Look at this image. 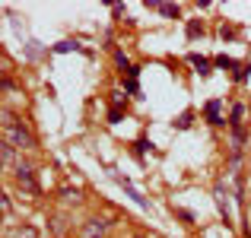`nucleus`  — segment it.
<instances>
[{
  "mask_svg": "<svg viewBox=\"0 0 251 238\" xmlns=\"http://www.w3.org/2000/svg\"><path fill=\"white\" fill-rule=\"evenodd\" d=\"M3 140L10 143L16 153H19V149H35V146H38L32 127H29V124H25L19 115H10V121L3 124Z\"/></svg>",
  "mask_w": 251,
  "mask_h": 238,
  "instance_id": "obj_1",
  "label": "nucleus"
},
{
  "mask_svg": "<svg viewBox=\"0 0 251 238\" xmlns=\"http://www.w3.org/2000/svg\"><path fill=\"white\" fill-rule=\"evenodd\" d=\"M13 181H16V188L23 190L25 197H42V188H38V178H35V168H32V162H25V159H19L16 165H13Z\"/></svg>",
  "mask_w": 251,
  "mask_h": 238,
  "instance_id": "obj_2",
  "label": "nucleus"
},
{
  "mask_svg": "<svg viewBox=\"0 0 251 238\" xmlns=\"http://www.w3.org/2000/svg\"><path fill=\"white\" fill-rule=\"evenodd\" d=\"M111 229L108 219H99V216H92V219H86L80 226V232H76V238H105Z\"/></svg>",
  "mask_w": 251,
  "mask_h": 238,
  "instance_id": "obj_3",
  "label": "nucleus"
},
{
  "mask_svg": "<svg viewBox=\"0 0 251 238\" xmlns=\"http://www.w3.org/2000/svg\"><path fill=\"white\" fill-rule=\"evenodd\" d=\"M57 200L64 207H80L83 203V190L80 188H57Z\"/></svg>",
  "mask_w": 251,
  "mask_h": 238,
  "instance_id": "obj_4",
  "label": "nucleus"
},
{
  "mask_svg": "<svg viewBox=\"0 0 251 238\" xmlns=\"http://www.w3.org/2000/svg\"><path fill=\"white\" fill-rule=\"evenodd\" d=\"M16 162H19V159H16V149H13L10 143L0 137V171H3L6 165H16Z\"/></svg>",
  "mask_w": 251,
  "mask_h": 238,
  "instance_id": "obj_5",
  "label": "nucleus"
},
{
  "mask_svg": "<svg viewBox=\"0 0 251 238\" xmlns=\"http://www.w3.org/2000/svg\"><path fill=\"white\" fill-rule=\"evenodd\" d=\"M6 238H38V229L29 226V222H19V226H13L6 232Z\"/></svg>",
  "mask_w": 251,
  "mask_h": 238,
  "instance_id": "obj_6",
  "label": "nucleus"
},
{
  "mask_svg": "<svg viewBox=\"0 0 251 238\" xmlns=\"http://www.w3.org/2000/svg\"><path fill=\"white\" fill-rule=\"evenodd\" d=\"M67 232H70V226H67V216H51V235L54 238H67Z\"/></svg>",
  "mask_w": 251,
  "mask_h": 238,
  "instance_id": "obj_7",
  "label": "nucleus"
},
{
  "mask_svg": "<svg viewBox=\"0 0 251 238\" xmlns=\"http://www.w3.org/2000/svg\"><path fill=\"white\" fill-rule=\"evenodd\" d=\"M229 127H232V153H242V146L248 143L245 127H242V124H229Z\"/></svg>",
  "mask_w": 251,
  "mask_h": 238,
  "instance_id": "obj_8",
  "label": "nucleus"
},
{
  "mask_svg": "<svg viewBox=\"0 0 251 238\" xmlns=\"http://www.w3.org/2000/svg\"><path fill=\"white\" fill-rule=\"evenodd\" d=\"M147 6H153V10H159L162 16H169V19H178V16H181V10H178L175 3H159V0H147Z\"/></svg>",
  "mask_w": 251,
  "mask_h": 238,
  "instance_id": "obj_9",
  "label": "nucleus"
},
{
  "mask_svg": "<svg viewBox=\"0 0 251 238\" xmlns=\"http://www.w3.org/2000/svg\"><path fill=\"white\" fill-rule=\"evenodd\" d=\"M203 115H207L210 124H223V118H220V98H210L207 108H203Z\"/></svg>",
  "mask_w": 251,
  "mask_h": 238,
  "instance_id": "obj_10",
  "label": "nucleus"
},
{
  "mask_svg": "<svg viewBox=\"0 0 251 238\" xmlns=\"http://www.w3.org/2000/svg\"><path fill=\"white\" fill-rule=\"evenodd\" d=\"M213 197H216V207H220V213L226 216V222H229V210H226V188H223V181H216Z\"/></svg>",
  "mask_w": 251,
  "mask_h": 238,
  "instance_id": "obj_11",
  "label": "nucleus"
},
{
  "mask_svg": "<svg viewBox=\"0 0 251 238\" xmlns=\"http://www.w3.org/2000/svg\"><path fill=\"white\" fill-rule=\"evenodd\" d=\"M191 64L197 67V73H201V76H207V73H210V61H207V57H201V54H191Z\"/></svg>",
  "mask_w": 251,
  "mask_h": 238,
  "instance_id": "obj_12",
  "label": "nucleus"
},
{
  "mask_svg": "<svg viewBox=\"0 0 251 238\" xmlns=\"http://www.w3.org/2000/svg\"><path fill=\"white\" fill-rule=\"evenodd\" d=\"M115 64L124 70V73H134V64H130L127 57H124V51H115Z\"/></svg>",
  "mask_w": 251,
  "mask_h": 238,
  "instance_id": "obj_13",
  "label": "nucleus"
},
{
  "mask_svg": "<svg viewBox=\"0 0 251 238\" xmlns=\"http://www.w3.org/2000/svg\"><path fill=\"white\" fill-rule=\"evenodd\" d=\"M216 67H229V70H239V64L232 61V57H226V54H220L216 57Z\"/></svg>",
  "mask_w": 251,
  "mask_h": 238,
  "instance_id": "obj_14",
  "label": "nucleus"
},
{
  "mask_svg": "<svg viewBox=\"0 0 251 238\" xmlns=\"http://www.w3.org/2000/svg\"><path fill=\"white\" fill-rule=\"evenodd\" d=\"M242 115H245V105H232V118H229V124H242Z\"/></svg>",
  "mask_w": 251,
  "mask_h": 238,
  "instance_id": "obj_15",
  "label": "nucleus"
},
{
  "mask_svg": "<svg viewBox=\"0 0 251 238\" xmlns=\"http://www.w3.org/2000/svg\"><path fill=\"white\" fill-rule=\"evenodd\" d=\"M248 70H251V64H239V70H235V79H239V83H245V79H248Z\"/></svg>",
  "mask_w": 251,
  "mask_h": 238,
  "instance_id": "obj_16",
  "label": "nucleus"
},
{
  "mask_svg": "<svg viewBox=\"0 0 251 238\" xmlns=\"http://www.w3.org/2000/svg\"><path fill=\"white\" fill-rule=\"evenodd\" d=\"M178 130H184V127H191V111H184L181 118H178V124H175Z\"/></svg>",
  "mask_w": 251,
  "mask_h": 238,
  "instance_id": "obj_17",
  "label": "nucleus"
},
{
  "mask_svg": "<svg viewBox=\"0 0 251 238\" xmlns=\"http://www.w3.org/2000/svg\"><path fill=\"white\" fill-rule=\"evenodd\" d=\"M0 210H3V213H13V203L6 200V194H3V190H0Z\"/></svg>",
  "mask_w": 251,
  "mask_h": 238,
  "instance_id": "obj_18",
  "label": "nucleus"
},
{
  "mask_svg": "<svg viewBox=\"0 0 251 238\" xmlns=\"http://www.w3.org/2000/svg\"><path fill=\"white\" fill-rule=\"evenodd\" d=\"M197 32H201V35H203V23H191V25H188V35H191V38H194Z\"/></svg>",
  "mask_w": 251,
  "mask_h": 238,
  "instance_id": "obj_19",
  "label": "nucleus"
},
{
  "mask_svg": "<svg viewBox=\"0 0 251 238\" xmlns=\"http://www.w3.org/2000/svg\"><path fill=\"white\" fill-rule=\"evenodd\" d=\"M3 73H10V61L0 54V79H3Z\"/></svg>",
  "mask_w": 251,
  "mask_h": 238,
  "instance_id": "obj_20",
  "label": "nucleus"
},
{
  "mask_svg": "<svg viewBox=\"0 0 251 238\" xmlns=\"http://www.w3.org/2000/svg\"><path fill=\"white\" fill-rule=\"evenodd\" d=\"M127 92H134V95L140 92V86H137V76H130V79H127Z\"/></svg>",
  "mask_w": 251,
  "mask_h": 238,
  "instance_id": "obj_21",
  "label": "nucleus"
},
{
  "mask_svg": "<svg viewBox=\"0 0 251 238\" xmlns=\"http://www.w3.org/2000/svg\"><path fill=\"white\" fill-rule=\"evenodd\" d=\"M118 118H121V108H108V121H111V124H115V121H118Z\"/></svg>",
  "mask_w": 251,
  "mask_h": 238,
  "instance_id": "obj_22",
  "label": "nucleus"
},
{
  "mask_svg": "<svg viewBox=\"0 0 251 238\" xmlns=\"http://www.w3.org/2000/svg\"><path fill=\"white\" fill-rule=\"evenodd\" d=\"M3 118H6V115H3V111H0V127H3V124H6V121H3Z\"/></svg>",
  "mask_w": 251,
  "mask_h": 238,
  "instance_id": "obj_23",
  "label": "nucleus"
},
{
  "mask_svg": "<svg viewBox=\"0 0 251 238\" xmlns=\"http://www.w3.org/2000/svg\"><path fill=\"white\" fill-rule=\"evenodd\" d=\"M3 216H6V213H3V210H0V226H3Z\"/></svg>",
  "mask_w": 251,
  "mask_h": 238,
  "instance_id": "obj_24",
  "label": "nucleus"
},
{
  "mask_svg": "<svg viewBox=\"0 0 251 238\" xmlns=\"http://www.w3.org/2000/svg\"><path fill=\"white\" fill-rule=\"evenodd\" d=\"M130 238H150V235H130Z\"/></svg>",
  "mask_w": 251,
  "mask_h": 238,
  "instance_id": "obj_25",
  "label": "nucleus"
}]
</instances>
